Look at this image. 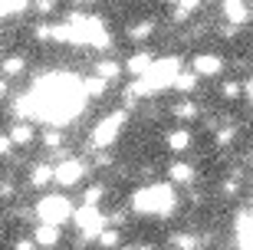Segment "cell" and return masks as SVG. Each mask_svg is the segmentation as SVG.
<instances>
[{
	"instance_id": "cell-1",
	"label": "cell",
	"mask_w": 253,
	"mask_h": 250,
	"mask_svg": "<svg viewBox=\"0 0 253 250\" xmlns=\"http://www.w3.org/2000/svg\"><path fill=\"white\" fill-rule=\"evenodd\" d=\"M27 99V122H49V125H66L73 122L85 105V86L73 73H46L40 76L33 89L23 93Z\"/></svg>"
},
{
	"instance_id": "cell-2",
	"label": "cell",
	"mask_w": 253,
	"mask_h": 250,
	"mask_svg": "<svg viewBox=\"0 0 253 250\" xmlns=\"http://www.w3.org/2000/svg\"><path fill=\"white\" fill-rule=\"evenodd\" d=\"M178 207V195H174V185H148V188H138L135 195H131V211L135 214H174Z\"/></svg>"
},
{
	"instance_id": "cell-3",
	"label": "cell",
	"mask_w": 253,
	"mask_h": 250,
	"mask_svg": "<svg viewBox=\"0 0 253 250\" xmlns=\"http://www.w3.org/2000/svg\"><path fill=\"white\" fill-rule=\"evenodd\" d=\"M181 73H184V63H181L178 56H165V59H155L151 63V69L145 73L141 83L148 86L151 93H161V89H174Z\"/></svg>"
},
{
	"instance_id": "cell-4",
	"label": "cell",
	"mask_w": 253,
	"mask_h": 250,
	"mask_svg": "<svg viewBox=\"0 0 253 250\" xmlns=\"http://www.w3.org/2000/svg\"><path fill=\"white\" fill-rule=\"evenodd\" d=\"M125 122H128V112L125 109H115V112H109V115H102L92 129V149H109V145L122 135Z\"/></svg>"
},
{
	"instance_id": "cell-5",
	"label": "cell",
	"mask_w": 253,
	"mask_h": 250,
	"mask_svg": "<svg viewBox=\"0 0 253 250\" xmlns=\"http://www.w3.org/2000/svg\"><path fill=\"white\" fill-rule=\"evenodd\" d=\"M76 227H79V244H89V241H99L102 237V231L109 227V217H105L99 207H79L76 211Z\"/></svg>"
},
{
	"instance_id": "cell-6",
	"label": "cell",
	"mask_w": 253,
	"mask_h": 250,
	"mask_svg": "<svg viewBox=\"0 0 253 250\" xmlns=\"http://www.w3.org/2000/svg\"><path fill=\"white\" fill-rule=\"evenodd\" d=\"M37 217H40V224L59 227V224H66L69 217H76V211H73V204H69V198L49 195V198H43V201L37 204Z\"/></svg>"
},
{
	"instance_id": "cell-7",
	"label": "cell",
	"mask_w": 253,
	"mask_h": 250,
	"mask_svg": "<svg viewBox=\"0 0 253 250\" xmlns=\"http://www.w3.org/2000/svg\"><path fill=\"white\" fill-rule=\"evenodd\" d=\"M224 56L217 53H197L191 59V73H197V79H217V76L224 73Z\"/></svg>"
},
{
	"instance_id": "cell-8",
	"label": "cell",
	"mask_w": 253,
	"mask_h": 250,
	"mask_svg": "<svg viewBox=\"0 0 253 250\" xmlns=\"http://www.w3.org/2000/svg\"><path fill=\"white\" fill-rule=\"evenodd\" d=\"M83 175H85V165L79 161V158H63V161L56 165V185H63V188L79 185Z\"/></svg>"
},
{
	"instance_id": "cell-9",
	"label": "cell",
	"mask_w": 253,
	"mask_h": 250,
	"mask_svg": "<svg viewBox=\"0 0 253 250\" xmlns=\"http://www.w3.org/2000/svg\"><path fill=\"white\" fill-rule=\"evenodd\" d=\"M220 10H224V17H227L230 27H244V23H250V13H253L250 3H240V0H227V3H220Z\"/></svg>"
},
{
	"instance_id": "cell-10",
	"label": "cell",
	"mask_w": 253,
	"mask_h": 250,
	"mask_svg": "<svg viewBox=\"0 0 253 250\" xmlns=\"http://www.w3.org/2000/svg\"><path fill=\"white\" fill-rule=\"evenodd\" d=\"M151 63H155V56H151V53H135V56H128V63H125V73L135 76V79H145V73L151 69Z\"/></svg>"
},
{
	"instance_id": "cell-11",
	"label": "cell",
	"mask_w": 253,
	"mask_h": 250,
	"mask_svg": "<svg viewBox=\"0 0 253 250\" xmlns=\"http://www.w3.org/2000/svg\"><path fill=\"white\" fill-rule=\"evenodd\" d=\"M168 178H171V185H194L197 171L188 165V161H174V165L168 168Z\"/></svg>"
},
{
	"instance_id": "cell-12",
	"label": "cell",
	"mask_w": 253,
	"mask_h": 250,
	"mask_svg": "<svg viewBox=\"0 0 253 250\" xmlns=\"http://www.w3.org/2000/svg\"><path fill=\"white\" fill-rule=\"evenodd\" d=\"M49 181H56V168L53 165H33L30 168V188H46Z\"/></svg>"
},
{
	"instance_id": "cell-13",
	"label": "cell",
	"mask_w": 253,
	"mask_h": 250,
	"mask_svg": "<svg viewBox=\"0 0 253 250\" xmlns=\"http://www.w3.org/2000/svg\"><path fill=\"white\" fill-rule=\"evenodd\" d=\"M59 227H49V224H40L37 231L30 234V237H33V241H37V247H56L59 244Z\"/></svg>"
},
{
	"instance_id": "cell-14",
	"label": "cell",
	"mask_w": 253,
	"mask_h": 250,
	"mask_svg": "<svg viewBox=\"0 0 253 250\" xmlns=\"http://www.w3.org/2000/svg\"><path fill=\"white\" fill-rule=\"evenodd\" d=\"M165 142H168L171 151H178V155H181V151L191 149V142H194V139H191V129H174V132L165 135Z\"/></svg>"
},
{
	"instance_id": "cell-15",
	"label": "cell",
	"mask_w": 253,
	"mask_h": 250,
	"mask_svg": "<svg viewBox=\"0 0 253 250\" xmlns=\"http://www.w3.org/2000/svg\"><path fill=\"white\" fill-rule=\"evenodd\" d=\"M10 142L13 145H30L33 142V122H13L10 125Z\"/></svg>"
},
{
	"instance_id": "cell-16",
	"label": "cell",
	"mask_w": 253,
	"mask_h": 250,
	"mask_svg": "<svg viewBox=\"0 0 253 250\" xmlns=\"http://www.w3.org/2000/svg\"><path fill=\"white\" fill-rule=\"evenodd\" d=\"M95 76L105 79V83H115V79L122 76V66L115 63V59H102V63H95Z\"/></svg>"
},
{
	"instance_id": "cell-17",
	"label": "cell",
	"mask_w": 253,
	"mask_h": 250,
	"mask_svg": "<svg viewBox=\"0 0 253 250\" xmlns=\"http://www.w3.org/2000/svg\"><path fill=\"white\" fill-rule=\"evenodd\" d=\"M27 69V59L23 56H7L3 63H0V73H3V79H13V76H20Z\"/></svg>"
},
{
	"instance_id": "cell-18",
	"label": "cell",
	"mask_w": 253,
	"mask_h": 250,
	"mask_svg": "<svg viewBox=\"0 0 253 250\" xmlns=\"http://www.w3.org/2000/svg\"><path fill=\"white\" fill-rule=\"evenodd\" d=\"M174 115H178L181 122H194L197 115H201V109H197V102H194V99H181L178 105H174Z\"/></svg>"
},
{
	"instance_id": "cell-19",
	"label": "cell",
	"mask_w": 253,
	"mask_h": 250,
	"mask_svg": "<svg viewBox=\"0 0 253 250\" xmlns=\"http://www.w3.org/2000/svg\"><path fill=\"white\" fill-rule=\"evenodd\" d=\"M171 247L174 250H197V234H191V231L171 234Z\"/></svg>"
},
{
	"instance_id": "cell-20",
	"label": "cell",
	"mask_w": 253,
	"mask_h": 250,
	"mask_svg": "<svg viewBox=\"0 0 253 250\" xmlns=\"http://www.w3.org/2000/svg\"><path fill=\"white\" fill-rule=\"evenodd\" d=\"M155 33V20H138V23H131L128 27V37L138 43V40H148Z\"/></svg>"
},
{
	"instance_id": "cell-21",
	"label": "cell",
	"mask_w": 253,
	"mask_h": 250,
	"mask_svg": "<svg viewBox=\"0 0 253 250\" xmlns=\"http://www.w3.org/2000/svg\"><path fill=\"white\" fill-rule=\"evenodd\" d=\"M197 7L201 3H194V0H184V3H174V23H188V17H194Z\"/></svg>"
},
{
	"instance_id": "cell-22",
	"label": "cell",
	"mask_w": 253,
	"mask_h": 250,
	"mask_svg": "<svg viewBox=\"0 0 253 250\" xmlns=\"http://www.w3.org/2000/svg\"><path fill=\"white\" fill-rule=\"evenodd\" d=\"M83 86H85V96H92V99H99V96H105V79H99V76H85L83 79Z\"/></svg>"
},
{
	"instance_id": "cell-23",
	"label": "cell",
	"mask_w": 253,
	"mask_h": 250,
	"mask_svg": "<svg viewBox=\"0 0 253 250\" xmlns=\"http://www.w3.org/2000/svg\"><path fill=\"white\" fill-rule=\"evenodd\" d=\"M247 89H244V79H230V83H224L220 86V96H224V99H240V96H244Z\"/></svg>"
},
{
	"instance_id": "cell-24",
	"label": "cell",
	"mask_w": 253,
	"mask_h": 250,
	"mask_svg": "<svg viewBox=\"0 0 253 250\" xmlns=\"http://www.w3.org/2000/svg\"><path fill=\"white\" fill-rule=\"evenodd\" d=\"M174 89H178V93H194V89H197V73L184 69V73L178 76V83H174Z\"/></svg>"
},
{
	"instance_id": "cell-25",
	"label": "cell",
	"mask_w": 253,
	"mask_h": 250,
	"mask_svg": "<svg viewBox=\"0 0 253 250\" xmlns=\"http://www.w3.org/2000/svg\"><path fill=\"white\" fill-rule=\"evenodd\" d=\"M217 129V149H227L237 139V125H214Z\"/></svg>"
},
{
	"instance_id": "cell-26",
	"label": "cell",
	"mask_w": 253,
	"mask_h": 250,
	"mask_svg": "<svg viewBox=\"0 0 253 250\" xmlns=\"http://www.w3.org/2000/svg\"><path fill=\"white\" fill-rule=\"evenodd\" d=\"M105 198V185H92V188H85V198L83 204L85 207H99V201Z\"/></svg>"
},
{
	"instance_id": "cell-27",
	"label": "cell",
	"mask_w": 253,
	"mask_h": 250,
	"mask_svg": "<svg viewBox=\"0 0 253 250\" xmlns=\"http://www.w3.org/2000/svg\"><path fill=\"white\" fill-rule=\"evenodd\" d=\"M119 241H122V231H115V227H105L102 237H99V244H102L105 250H109V247H119Z\"/></svg>"
},
{
	"instance_id": "cell-28",
	"label": "cell",
	"mask_w": 253,
	"mask_h": 250,
	"mask_svg": "<svg viewBox=\"0 0 253 250\" xmlns=\"http://www.w3.org/2000/svg\"><path fill=\"white\" fill-rule=\"evenodd\" d=\"M43 142H46V149H59V145H63V132H59V129H49L46 135H43Z\"/></svg>"
},
{
	"instance_id": "cell-29",
	"label": "cell",
	"mask_w": 253,
	"mask_h": 250,
	"mask_svg": "<svg viewBox=\"0 0 253 250\" xmlns=\"http://www.w3.org/2000/svg\"><path fill=\"white\" fill-rule=\"evenodd\" d=\"M237 191H240V175H227V181H224V195H227V198H234Z\"/></svg>"
},
{
	"instance_id": "cell-30",
	"label": "cell",
	"mask_w": 253,
	"mask_h": 250,
	"mask_svg": "<svg viewBox=\"0 0 253 250\" xmlns=\"http://www.w3.org/2000/svg\"><path fill=\"white\" fill-rule=\"evenodd\" d=\"M23 10H27V3H20V0L17 3H0V20L10 17V13H23Z\"/></svg>"
},
{
	"instance_id": "cell-31",
	"label": "cell",
	"mask_w": 253,
	"mask_h": 250,
	"mask_svg": "<svg viewBox=\"0 0 253 250\" xmlns=\"http://www.w3.org/2000/svg\"><path fill=\"white\" fill-rule=\"evenodd\" d=\"M33 37H37V40H49V37H53V23H46V20H43V23H37Z\"/></svg>"
},
{
	"instance_id": "cell-32",
	"label": "cell",
	"mask_w": 253,
	"mask_h": 250,
	"mask_svg": "<svg viewBox=\"0 0 253 250\" xmlns=\"http://www.w3.org/2000/svg\"><path fill=\"white\" fill-rule=\"evenodd\" d=\"M13 250H37V241H33V237H20Z\"/></svg>"
},
{
	"instance_id": "cell-33",
	"label": "cell",
	"mask_w": 253,
	"mask_h": 250,
	"mask_svg": "<svg viewBox=\"0 0 253 250\" xmlns=\"http://www.w3.org/2000/svg\"><path fill=\"white\" fill-rule=\"evenodd\" d=\"M10 151H13V142H10V135H0V158L10 155Z\"/></svg>"
},
{
	"instance_id": "cell-34",
	"label": "cell",
	"mask_w": 253,
	"mask_h": 250,
	"mask_svg": "<svg viewBox=\"0 0 253 250\" xmlns=\"http://www.w3.org/2000/svg\"><path fill=\"white\" fill-rule=\"evenodd\" d=\"M13 195V185H10V178L7 181H0V198H10Z\"/></svg>"
},
{
	"instance_id": "cell-35",
	"label": "cell",
	"mask_w": 253,
	"mask_h": 250,
	"mask_svg": "<svg viewBox=\"0 0 253 250\" xmlns=\"http://www.w3.org/2000/svg\"><path fill=\"white\" fill-rule=\"evenodd\" d=\"M125 250H155L151 244H135V247H125Z\"/></svg>"
},
{
	"instance_id": "cell-36",
	"label": "cell",
	"mask_w": 253,
	"mask_h": 250,
	"mask_svg": "<svg viewBox=\"0 0 253 250\" xmlns=\"http://www.w3.org/2000/svg\"><path fill=\"white\" fill-rule=\"evenodd\" d=\"M7 93V79H0V96Z\"/></svg>"
},
{
	"instance_id": "cell-37",
	"label": "cell",
	"mask_w": 253,
	"mask_h": 250,
	"mask_svg": "<svg viewBox=\"0 0 253 250\" xmlns=\"http://www.w3.org/2000/svg\"><path fill=\"white\" fill-rule=\"evenodd\" d=\"M250 7H253V3H250Z\"/></svg>"
}]
</instances>
